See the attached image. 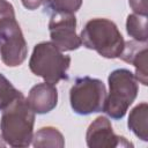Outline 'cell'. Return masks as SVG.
<instances>
[{
	"label": "cell",
	"instance_id": "6da1fadb",
	"mask_svg": "<svg viewBox=\"0 0 148 148\" xmlns=\"http://www.w3.org/2000/svg\"><path fill=\"white\" fill-rule=\"evenodd\" d=\"M34 119V111L20 94L3 110L0 123L2 138L13 147L29 146L32 139Z\"/></svg>",
	"mask_w": 148,
	"mask_h": 148
},
{
	"label": "cell",
	"instance_id": "7a4b0ae2",
	"mask_svg": "<svg viewBox=\"0 0 148 148\" xmlns=\"http://www.w3.org/2000/svg\"><path fill=\"white\" fill-rule=\"evenodd\" d=\"M0 53L7 66H17L27 57V45L14 15L13 6L0 0Z\"/></svg>",
	"mask_w": 148,
	"mask_h": 148
},
{
	"label": "cell",
	"instance_id": "3957f363",
	"mask_svg": "<svg viewBox=\"0 0 148 148\" xmlns=\"http://www.w3.org/2000/svg\"><path fill=\"white\" fill-rule=\"evenodd\" d=\"M81 44L105 58H117L124 49V38L116 24L106 18L90 20L81 32Z\"/></svg>",
	"mask_w": 148,
	"mask_h": 148
},
{
	"label": "cell",
	"instance_id": "277c9868",
	"mask_svg": "<svg viewBox=\"0 0 148 148\" xmlns=\"http://www.w3.org/2000/svg\"><path fill=\"white\" fill-rule=\"evenodd\" d=\"M69 62L71 58L64 56L53 43L44 42L35 46L29 67L35 75L42 76L45 82L56 84L60 80L67 79Z\"/></svg>",
	"mask_w": 148,
	"mask_h": 148
},
{
	"label": "cell",
	"instance_id": "5b68a950",
	"mask_svg": "<svg viewBox=\"0 0 148 148\" xmlns=\"http://www.w3.org/2000/svg\"><path fill=\"white\" fill-rule=\"evenodd\" d=\"M110 94L105 98L103 111L113 119L125 116L138 94V82L128 69H116L109 76Z\"/></svg>",
	"mask_w": 148,
	"mask_h": 148
},
{
	"label": "cell",
	"instance_id": "8992f818",
	"mask_svg": "<svg viewBox=\"0 0 148 148\" xmlns=\"http://www.w3.org/2000/svg\"><path fill=\"white\" fill-rule=\"evenodd\" d=\"M71 105L79 114H90L103 111L106 98L105 86L97 79L80 77L71 89Z\"/></svg>",
	"mask_w": 148,
	"mask_h": 148
},
{
	"label": "cell",
	"instance_id": "52a82bcc",
	"mask_svg": "<svg viewBox=\"0 0 148 148\" xmlns=\"http://www.w3.org/2000/svg\"><path fill=\"white\" fill-rule=\"evenodd\" d=\"M76 20L73 14L54 13L51 17L49 29L53 44L60 51L75 50L81 45V39L75 34Z\"/></svg>",
	"mask_w": 148,
	"mask_h": 148
},
{
	"label": "cell",
	"instance_id": "ba28073f",
	"mask_svg": "<svg viewBox=\"0 0 148 148\" xmlns=\"http://www.w3.org/2000/svg\"><path fill=\"white\" fill-rule=\"evenodd\" d=\"M121 142L128 143L125 138L118 136L112 132V127L105 117H98L88 128L87 143L89 147H116L123 146L124 143Z\"/></svg>",
	"mask_w": 148,
	"mask_h": 148
},
{
	"label": "cell",
	"instance_id": "9c48e42d",
	"mask_svg": "<svg viewBox=\"0 0 148 148\" xmlns=\"http://www.w3.org/2000/svg\"><path fill=\"white\" fill-rule=\"evenodd\" d=\"M58 94L54 84L49 82L35 86L27 98V103L34 112L46 113L50 112L57 105Z\"/></svg>",
	"mask_w": 148,
	"mask_h": 148
},
{
	"label": "cell",
	"instance_id": "30bf717a",
	"mask_svg": "<svg viewBox=\"0 0 148 148\" xmlns=\"http://www.w3.org/2000/svg\"><path fill=\"white\" fill-rule=\"evenodd\" d=\"M126 62L135 66V79L143 84H147V46L140 45L139 42H127L124 44L123 52L119 56Z\"/></svg>",
	"mask_w": 148,
	"mask_h": 148
},
{
	"label": "cell",
	"instance_id": "8fae6325",
	"mask_svg": "<svg viewBox=\"0 0 148 148\" xmlns=\"http://www.w3.org/2000/svg\"><path fill=\"white\" fill-rule=\"evenodd\" d=\"M128 127L141 140L147 141V103L135 106L128 118Z\"/></svg>",
	"mask_w": 148,
	"mask_h": 148
},
{
	"label": "cell",
	"instance_id": "7c38bea8",
	"mask_svg": "<svg viewBox=\"0 0 148 148\" xmlns=\"http://www.w3.org/2000/svg\"><path fill=\"white\" fill-rule=\"evenodd\" d=\"M146 15L132 14L127 17V32L138 42L147 40V30H146Z\"/></svg>",
	"mask_w": 148,
	"mask_h": 148
},
{
	"label": "cell",
	"instance_id": "4fadbf2b",
	"mask_svg": "<svg viewBox=\"0 0 148 148\" xmlns=\"http://www.w3.org/2000/svg\"><path fill=\"white\" fill-rule=\"evenodd\" d=\"M20 94L21 92L17 91L2 74H0V110L9 105Z\"/></svg>",
	"mask_w": 148,
	"mask_h": 148
},
{
	"label": "cell",
	"instance_id": "5bb4252c",
	"mask_svg": "<svg viewBox=\"0 0 148 148\" xmlns=\"http://www.w3.org/2000/svg\"><path fill=\"white\" fill-rule=\"evenodd\" d=\"M45 2L56 13L73 14L80 8L82 0H45Z\"/></svg>",
	"mask_w": 148,
	"mask_h": 148
},
{
	"label": "cell",
	"instance_id": "9a60e30c",
	"mask_svg": "<svg viewBox=\"0 0 148 148\" xmlns=\"http://www.w3.org/2000/svg\"><path fill=\"white\" fill-rule=\"evenodd\" d=\"M43 2H45V0H22V3L28 9H35V8L39 7Z\"/></svg>",
	"mask_w": 148,
	"mask_h": 148
}]
</instances>
